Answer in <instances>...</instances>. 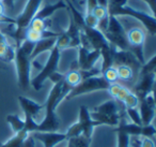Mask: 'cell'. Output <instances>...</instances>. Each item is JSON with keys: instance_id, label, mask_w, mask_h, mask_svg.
<instances>
[{"instance_id": "cell-37", "label": "cell", "mask_w": 156, "mask_h": 147, "mask_svg": "<svg viewBox=\"0 0 156 147\" xmlns=\"http://www.w3.org/2000/svg\"><path fill=\"white\" fill-rule=\"evenodd\" d=\"M91 13L93 14V15L95 16V17L98 18V21L102 20V18L107 17V16L109 15L107 8H104V7H102V6H96V7L94 8L93 10H92Z\"/></svg>"}, {"instance_id": "cell-26", "label": "cell", "mask_w": 156, "mask_h": 147, "mask_svg": "<svg viewBox=\"0 0 156 147\" xmlns=\"http://www.w3.org/2000/svg\"><path fill=\"white\" fill-rule=\"evenodd\" d=\"M7 121L12 128L14 133H17L20 131H23L25 128V121L16 114H10L7 116Z\"/></svg>"}, {"instance_id": "cell-13", "label": "cell", "mask_w": 156, "mask_h": 147, "mask_svg": "<svg viewBox=\"0 0 156 147\" xmlns=\"http://www.w3.org/2000/svg\"><path fill=\"white\" fill-rule=\"evenodd\" d=\"M33 138L44 145V147H55L59 143L67 140V136L65 133H59L57 132H32Z\"/></svg>"}, {"instance_id": "cell-50", "label": "cell", "mask_w": 156, "mask_h": 147, "mask_svg": "<svg viewBox=\"0 0 156 147\" xmlns=\"http://www.w3.org/2000/svg\"><path fill=\"white\" fill-rule=\"evenodd\" d=\"M142 1H145V0H142Z\"/></svg>"}, {"instance_id": "cell-30", "label": "cell", "mask_w": 156, "mask_h": 147, "mask_svg": "<svg viewBox=\"0 0 156 147\" xmlns=\"http://www.w3.org/2000/svg\"><path fill=\"white\" fill-rule=\"evenodd\" d=\"M102 75L104 76V78L107 81L108 83L112 84V83H117L119 81V77H118V72H117V68L115 67H110L107 70H105L102 73Z\"/></svg>"}, {"instance_id": "cell-51", "label": "cell", "mask_w": 156, "mask_h": 147, "mask_svg": "<svg viewBox=\"0 0 156 147\" xmlns=\"http://www.w3.org/2000/svg\"><path fill=\"white\" fill-rule=\"evenodd\" d=\"M108 1H109V0H108Z\"/></svg>"}, {"instance_id": "cell-2", "label": "cell", "mask_w": 156, "mask_h": 147, "mask_svg": "<svg viewBox=\"0 0 156 147\" xmlns=\"http://www.w3.org/2000/svg\"><path fill=\"white\" fill-rule=\"evenodd\" d=\"M63 82V81H62ZM62 82L55 84L48 95L47 101L45 104L46 114L43 121L37 123V131L41 132H57L60 128V121L56 114V108L59 105V96H60Z\"/></svg>"}, {"instance_id": "cell-22", "label": "cell", "mask_w": 156, "mask_h": 147, "mask_svg": "<svg viewBox=\"0 0 156 147\" xmlns=\"http://www.w3.org/2000/svg\"><path fill=\"white\" fill-rule=\"evenodd\" d=\"M105 32L112 33V35H126L122 24L117 20V16L115 15H109L108 26H107V29Z\"/></svg>"}, {"instance_id": "cell-31", "label": "cell", "mask_w": 156, "mask_h": 147, "mask_svg": "<svg viewBox=\"0 0 156 147\" xmlns=\"http://www.w3.org/2000/svg\"><path fill=\"white\" fill-rule=\"evenodd\" d=\"M122 103L125 105V107H138L139 105V99L134 92L129 91L126 95V97L123 99Z\"/></svg>"}, {"instance_id": "cell-44", "label": "cell", "mask_w": 156, "mask_h": 147, "mask_svg": "<svg viewBox=\"0 0 156 147\" xmlns=\"http://www.w3.org/2000/svg\"><path fill=\"white\" fill-rule=\"evenodd\" d=\"M86 2H87V13H91L92 10L96 6H98V0H86Z\"/></svg>"}, {"instance_id": "cell-4", "label": "cell", "mask_w": 156, "mask_h": 147, "mask_svg": "<svg viewBox=\"0 0 156 147\" xmlns=\"http://www.w3.org/2000/svg\"><path fill=\"white\" fill-rule=\"evenodd\" d=\"M107 10H108L109 15H128L136 18L139 22H141V24L143 25L145 30L152 37H154L156 35V18L154 15H149V14L144 13V12L137 11V10L127 7V6H123V7L119 8H109Z\"/></svg>"}, {"instance_id": "cell-27", "label": "cell", "mask_w": 156, "mask_h": 147, "mask_svg": "<svg viewBox=\"0 0 156 147\" xmlns=\"http://www.w3.org/2000/svg\"><path fill=\"white\" fill-rule=\"evenodd\" d=\"M117 72H118V77L119 80H122L124 82H130L136 77V74L135 72L130 69L129 67H126V66H118Z\"/></svg>"}, {"instance_id": "cell-45", "label": "cell", "mask_w": 156, "mask_h": 147, "mask_svg": "<svg viewBox=\"0 0 156 147\" xmlns=\"http://www.w3.org/2000/svg\"><path fill=\"white\" fill-rule=\"evenodd\" d=\"M145 2L147 3V6H149L150 8H151V11L152 13H155V6H156V0H145ZM155 16V15H154Z\"/></svg>"}, {"instance_id": "cell-12", "label": "cell", "mask_w": 156, "mask_h": 147, "mask_svg": "<svg viewBox=\"0 0 156 147\" xmlns=\"http://www.w3.org/2000/svg\"><path fill=\"white\" fill-rule=\"evenodd\" d=\"M78 123H80L81 128H83V135L88 138H92L94 127H96V126H102L98 121L92 119L91 115H90V111L88 110V107L85 105H81L80 107H79V118H78Z\"/></svg>"}, {"instance_id": "cell-23", "label": "cell", "mask_w": 156, "mask_h": 147, "mask_svg": "<svg viewBox=\"0 0 156 147\" xmlns=\"http://www.w3.org/2000/svg\"><path fill=\"white\" fill-rule=\"evenodd\" d=\"M28 134L29 133H27L25 130L17 132V133H15V135L13 138L8 140L5 143H3V144L0 143V147H22L23 142H24V140L27 138Z\"/></svg>"}, {"instance_id": "cell-29", "label": "cell", "mask_w": 156, "mask_h": 147, "mask_svg": "<svg viewBox=\"0 0 156 147\" xmlns=\"http://www.w3.org/2000/svg\"><path fill=\"white\" fill-rule=\"evenodd\" d=\"M69 43H71V40H69V36L65 33V31H63V32L59 33V36L57 37L56 44H55V45L60 51H63V50H65V48L69 47Z\"/></svg>"}, {"instance_id": "cell-49", "label": "cell", "mask_w": 156, "mask_h": 147, "mask_svg": "<svg viewBox=\"0 0 156 147\" xmlns=\"http://www.w3.org/2000/svg\"><path fill=\"white\" fill-rule=\"evenodd\" d=\"M63 1H66V0H63Z\"/></svg>"}, {"instance_id": "cell-42", "label": "cell", "mask_w": 156, "mask_h": 147, "mask_svg": "<svg viewBox=\"0 0 156 147\" xmlns=\"http://www.w3.org/2000/svg\"><path fill=\"white\" fill-rule=\"evenodd\" d=\"M0 1H1V3H2L5 10L10 11V10H12L14 8V2H15V0H0Z\"/></svg>"}, {"instance_id": "cell-46", "label": "cell", "mask_w": 156, "mask_h": 147, "mask_svg": "<svg viewBox=\"0 0 156 147\" xmlns=\"http://www.w3.org/2000/svg\"><path fill=\"white\" fill-rule=\"evenodd\" d=\"M98 6L107 8V6H108V0H98Z\"/></svg>"}, {"instance_id": "cell-25", "label": "cell", "mask_w": 156, "mask_h": 147, "mask_svg": "<svg viewBox=\"0 0 156 147\" xmlns=\"http://www.w3.org/2000/svg\"><path fill=\"white\" fill-rule=\"evenodd\" d=\"M63 81L74 88L76 85H78L81 81H83V75H81L80 70L78 69V70H69L66 74H64V80Z\"/></svg>"}, {"instance_id": "cell-41", "label": "cell", "mask_w": 156, "mask_h": 147, "mask_svg": "<svg viewBox=\"0 0 156 147\" xmlns=\"http://www.w3.org/2000/svg\"><path fill=\"white\" fill-rule=\"evenodd\" d=\"M22 147H35V140L33 138L32 135H30V133L27 135V138L24 140L22 144Z\"/></svg>"}, {"instance_id": "cell-47", "label": "cell", "mask_w": 156, "mask_h": 147, "mask_svg": "<svg viewBox=\"0 0 156 147\" xmlns=\"http://www.w3.org/2000/svg\"><path fill=\"white\" fill-rule=\"evenodd\" d=\"M0 42H9V40H8V38L5 37V35H3L1 31H0ZM10 43V42H9Z\"/></svg>"}, {"instance_id": "cell-11", "label": "cell", "mask_w": 156, "mask_h": 147, "mask_svg": "<svg viewBox=\"0 0 156 147\" xmlns=\"http://www.w3.org/2000/svg\"><path fill=\"white\" fill-rule=\"evenodd\" d=\"M81 31H83L86 37H87L92 50L101 51L103 47L109 45V42L106 40L105 36L103 35L102 31H100L98 28H91V27H88L85 25V27L81 29Z\"/></svg>"}, {"instance_id": "cell-5", "label": "cell", "mask_w": 156, "mask_h": 147, "mask_svg": "<svg viewBox=\"0 0 156 147\" xmlns=\"http://www.w3.org/2000/svg\"><path fill=\"white\" fill-rule=\"evenodd\" d=\"M109 86H110V83L107 82L102 74L96 76H91V77L86 78V80L81 81L78 85H76L69 91V95L65 97V100H71L75 97H78V96L93 92V91L107 90Z\"/></svg>"}, {"instance_id": "cell-33", "label": "cell", "mask_w": 156, "mask_h": 147, "mask_svg": "<svg viewBox=\"0 0 156 147\" xmlns=\"http://www.w3.org/2000/svg\"><path fill=\"white\" fill-rule=\"evenodd\" d=\"M66 134L67 138H76V136H79L83 134V128H81L80 123H75L71 126V127L67 129V131L65 132Z\"/></svg>"}, {"instance_id": "cell-34", "label": "cell", "mask_w": 156, "mask_h": 147, "mask_svg": "<svg viewBox=\"0 0 156 147\" xmlns=\"http://www.w3.org/2000/svg\"><path fill=\"white\" fill-rule=\"evenodd\" d=\"M126 113H127L128 117L132 119L133 123H136V125L142 126L141 123V118H140V114H139V110L138 107H125Z\"/></svg>"}, {"instance_id": "cell-16", "label": "cell", "mask_w": 156, "mask_h": 147, "mask_svg": "<svg viewBox=\"0 0 156 147\" xmlns=\"http://www.w3.org/2000/svg\"><path fill=\"white\" fill-rule=\"evenodd\" d=\"M129 47H135V46H143L145 41V31L142 28L135 27L132 28L127 33H126Z\"/></svg>"}, {"instance_id": "cell-17", "label": "cell", "mask_w": 156, "mask_h": 147, "mask_svg": "<svg viewBox=\"0 0 156 147\" xmlns=\"http://www.w3.org/2000/svg\"><path fill=\"white\" fill-rule=\"evenodd\" d=\"M56 39H57V37H50V38H45V39H42V40H40V41L35 42L34 48H33L32 53H31V60H33L35 57L39 56L42 53L51 50L55 46V44H56Z\"/></svg>"}, {"instance_id": "cell-3", "label": "cell", "mask_w": 156, "mask_h": 147, "mask_svg": "<svg viewBox=\"0 0 156 147\" xmlns=\"http://www.w3.org/2000/svg\"><path fill=\"white\" fill-rule=\"evenodd\" d=\"M43 0H28L23 13L15 18V29L12 33H9L15 42V48L18 47L25 41V35L29 24L34 18L35 14L40 10Z\"/></svg>"}, {"instance_id": "cell-38", "label": "cell", "mask_w": 156, "mask_h": 147, "mask_svg": "<svg viewBox=\"0 0 156 147\" xmlns=\"http://www.w3.org/2000/svg\"><path fill=\"white\" fill-rule=\"evenodd\" d=\"M156 133V130L154 128V126L152 125H147V126H142L141 127V133H140V136H143V138H153Z\"/></svg>"}, {"instance_id": "cell-21", "label": "cell", "mask_w": 156, "mask_h": 147, "mask_svg": "<svg viewBox=\"0 0 156 147\" xmlns=\"http://www.w3.org/2000/svg\"><path fill=\"white\" fill-rule=\"evenodd\" d=\"M119 127L115 128L113 130V132L121 131L124 132L125 134H127L128 136H140L141 133V127L142 126L136 125V123H119Z\"/></svg>"}, {"instance_id": "cell-7", "label": "cell", "mask_w": 156, "mask_h": 147, "mask_svg": "<svg viewBox=\"0 0 156 147\" xmlns=\"http://www.w3.org/2000/svg\"><path fill=\"white\" fill-rule=\"evenodd\" d=\"M113 67L118 66H126L129 67L133 71L135 72L136 75H138L139 70L141 68V63L138 61V59L133 55L129 51H122V50H115V55H113Z\"/></svg>"}, {"instance_id": "cell-15", "label": "cell", "mask_w": 156, "mask_h": 147, "mask_svg": "<svg viewBox=\"0 0 156 147\" xmlns=\"http://www.w3.org/2000/svg\"><path fill=\"white\" fill-rule=\"evenodd\" d=\"M62 9L67 10V6L63 0H59V1H57V2L52 3V5H46L44 8L40 9L39 11H37V13L35 14L34 17L46 20V18H49L55 12L59 11V10H62Z\"/></svg>"}, {"instance_id": "cell-18", "label": "cell", "mask_w": 156, "mask_h": 147, "mask_svg": "<svg viewBox=\"0 0 156 147\" xmlns=\"http://www.w3.org/2000/svg\"><path fill=\"white\" fill-rule=\"evenodd\" d=\"M117 48L115 47L113 45H111L109 43L108 46H105L103 47L102 50L100 51L101 52V57L103 58V63H102V69H101V74L107 70L108 68L112 67L113 63V55H115V51Z\"/></svg>"}, {"instance_id": "cell-28", "label": "cell", "mask_w": 156, "mask_h": 147, "mask_svg": "<svg viewBox=\"0 0 156 147\" xmlns=\"http://www.w3.org/2000/svg\"><path fill=\"white\" fill-rule=\"evenodd\" d=\"M155 68H156V56H153L147 62H144L143 65H141L138 76H142V75H145V74L153 73V72H155Z\"/></svg>"}, {"instance_id": "cell-10", "label": "cell", "mask_w": 156, "mask_h": 147, "mask_svg": "<svg viewBox=\"0 0 156 147\" xmlns=\"http://www.w3.org/2000/svg\"><path fill=\"white\" fill-rule=\"evenodd\" d=\"M139 82L134 86V93L138 97L139 101L153 92L155 84V72L139 76Z\"/></svg>"}, {"instance_id": "cell-8", "label": "cell", "mask_w": 156, "mask_h": 147, "mask_svg": "<svg viewBox=\"0 0 156 147\" xmlns=\"http://www.w3.org/2000/svg\"><path fill=\"white\" fill-rule=\"evenodd\" d=\"M139 114H140L142 126L151 125L155 117L156 102L153 93H150L144 99L139 101Z\"/></svg>"}, {"instance_id": "cell-36", "label": "cell", "mask_w": 156, "mask_h": 147, "mask_svg": "<svg viewBox=\"0 0 156 147\" xmlns=\"http://www.w3.org/2000/svg\"><path fill=\"white\" fill-rule=\"evenodd\" d=\"M117 138H118V147H130L129 146V138L127 134H125L124 132L118 131Z\"/></svg>"}, {"instance_id": "cell-1", "label": "cell", "mask_w": 156, "mask_h": 147, "mask_svg": "<svg viewBox=\"0 0 156 147\" xmlns=\"http://www.w3.org/2000/svg\"><path fill=\"white\" fill-rule=\"evenodd\" d=\"M34 42L25 40L18 47L15 48L16 73H17L18 86L23 90H27L30 85V70H31V53L34 48Z\"/></svg>"}, {"instance_id": "cell-20", "label": "cell", "mask_w": 156, "mask_h": 147, "mask_svg": "<svg viewBox=\"0 0 156 147\" xmlns=\"http://www.w3.org/2000/svg\"><path fill=\"white\" fill-rule=\"evenodd\" d=\"M94 112L102 113L104 115H117L119 114V106H118L117 100L111 99L93 108Z\"/></svg>"}, {"instance_id": "cell-9", "label": "cell", "mask_w": 156, "mask_h": 147, "mask_svg": "<svg viewBox=\"0 0 156 147\" xmlns=\"http://www.w3.org/2000/svg\"><path fill=\"white\" fill-rule=\"evenodd\" d=\"M101 58L98 50H88L83 46H78V68L80 70H90L94 68L95 62Z\"/></svg>"}, {"instance_id": "cell-39", "label": "cell", "mask_w": 156, "mask_h": 147, "mask_svg": "<svg viewBox=\"0 0 156 147\" xmlns=\"http://www.w3.org/2000/svg\"><path fill=\"white\" fill-rule=\"evenodd\" d=\"M85 17V25L88 27H91V28H96L98 24V20L93 15L92 13H87Z\"/></svg>"}, {"instance_id": "cell-32", "label": "cell", "mask_w": 156, "mask_h": 147, "mask_svg": "<svg viewBox=\"0 0 156 147\" xmlns=\"http://www.w3.org/2000/svg\"><path fill=\"white\" fill-rule=\"evenodd\" d=\"M67 140L71 141L75 147H90V144H91V138H86L83 134L79 136H76V138H67Z\"/></svg>"}, {"instance_id": "cell-24", "label": "cell", "mask_w": 156, "mask_h": 147, "mask_svg": "<svg viewBox=\"0 0 156 147\" xmlns=\"http://www.w3.org/2000/svg\"><path fill=\"white\" fill-rule=\"evenodd\" d=\"M50 26H51V21L48 20V18L43 20V18L34 17L31 21L30 24H29L28 28L35 31H46V30H49Z\"/></svg>"}, {"instance_id": "cell-35", "label": "cell", "mask_w": 156, "mask_h": 147, "mask_svg": "<svg viewBox=\"0 0 156 147\" xmlns=\"http://www.w3.org/2000/svg\"><path fill=\"white\" fill-rule=\"evenodd\" d=\"M25 128L24 130L27 133H32V132H37V123H35L34 118L30 116H25Z\"/></svg>"}, {"instance_id": "cell-6", "label": "cell", "mask_w": 156, "mask_h": 147, "mask_svg": "<svg viewBox=\"0 0 156 147\" xmlns=\"http://www.w3.org/2000/svg\"><path fill=\"white\" fill-rule=\"evenodd\" d=\"M49 52L50 54L49 57H48L47 62L45 63L44 67H42L40 73L30 81V85H32V87L37 91L41 90L42 87H43L44 82L47 80L50 74L54 73L55 71H58V65H59V60H60L61 51L55 45Z\"/></svg>"}, {"instance_id": "cell-48", "label": "cell", "mask_w": 156, "mask_h": 147, "mask_svg": "<svg viewBox=\"0 0 156 147\" xmlns=\"http://www.w3.org/2000/svg\"><path fill=\"white\" fill-rule=\"evenodd\" d=\"M66 147H75V146H74V144L71 142V141L67 140V145H66Z\"/></svg>"}, {"instance_id": "cell-19", "label": "cell", "mask_w": 156, "mask_h": 147, "mask_svg": "<svg viewBox=\"0 0 156 147\" xmlns=\"http://www.w3.org/2000/svg\"><path fill=\"white\" fill-rule=\"evenodd\" d=\"M92 119L98 121L101 125H107V126H118L120 123V114L117 115H104L102 113L98 112H90Z\"/></svg>"}, {"instance_id": "cell-14", "label": "cell", "mask_w": 156, "mask_h": 147, "mask_svg": "<svg viewBox=\"0 0 156 147\" xmlns=\"http://www.w3.org/2000/svg\"><path fill=\"white\" fill-rule=\"evenodd\" d=\"M17 100L22 106L23 111H24L25 116H30L32 118H34L40 113V111H42L45 107V104H40L33 100L29 99V98L24 97V96H18Z\"/></svg>"}, {"instance_id": "cell-43", "label": "cell", "mask_w": 156, "mask_h": 147, "mask_svg": "<svg viewBox=\"0 0 156 147\" xmlns=\"http://www.w3.org/2000/svg\"><path fill=\"white\" fill-rule=\"evenodd\" d=\"M140 147H155V143L152 138H143V140L141 141Z\"/></svg>"}, {"instance_id": "cell-40", "label": "cell", "mask_w": 156, "mask_h": 147, "mask_svg": "<svg viewBox=\"0 0 156 147\" xmlns=\"http://www.w3.org/2000/svg\"><path fill=\"white\" fill-rule=\"evenodd\" d=\"M48 78H49L55 85V84H58V83L62 82V81L64 80V74L60 73V72H58V71H55L54 73H51L48 76Z\"/></svg>"}]
</instances>
